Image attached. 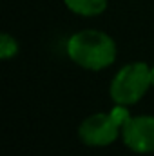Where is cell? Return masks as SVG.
<instances>
[{"label": "cell", "instance_id": "1", "mask_svg": "<svg viewBox=\"0 0 154 156\" xmlns=\"http://www.w3.org/2000/svg\"><path fill=\"white\" fill-rule=\"evenodd\" d=\"M67 55L80 67L100 71L116 60V44L103 31L83 29L67 40Z\"/></svg>", "mask_w": 154, "mask_h": 156}, {"label": "cell", "instance_id": "2", "mask_svg": "<svg viewBox=\"0 0 154 156\" xmlns=\"http://www.w3.org/2000/svg\"><path fill=\"white\" fill-rule=\"evenodd\" d=\"M151 85V67L143 62H132L123 66L114 75L109 93L114 104L132 105L145 96Z\"/></svg>", "mask_w": 154, "mask_h": 156}, {"label": "cell", "instance_id": "3", "mask_svg": "<svg viewBox=\"0 0 154 156\" xmlns=\"http://www.w3.org/2000/svg\"><path fill=\"white\" fill-rule=\"evenodd\" d=\"M121 127L111 113H96L87 116L78 127V136L85 145L103 147L120 136Z\"/></svg>", "mask_w": 154, "mask_h": 156}, {"label": "cell", "instance_id": "4", "mask_svg": "<svg viewBox=\"0 0 154 156\" xmlns=\"http://www.w3.org/2000/svg\"><path fill=\"white\" fill-rule=\"evenodd\" d=\"M121 138L134 153H154V116H129L121 125Z\"/></svg>", "mask_w": 154, "mask_h": 156}, {"label": "cell", "instance_id": "5", "mask_svg": "<svg viewBox=\"0 0 154 156\" xmlns=\"http://www.w3.org/2000/svg\"><path fill=\"white\" fill-rule=\"evenodd\" d=\"M65 5L82 16H96L105 11L107 0H64Z\"/></svg>", "mask_w": 154, "mask_h": 156}, {"label": "cell", "instance_id": "6", "mask_svg": "<svg viewBox=\"0 0 154 156\" xmlns=\"http://www.w3.org/2000/svg\"><path fill=\"white\" fill-rule=\"evenodd\" d=\"M18 53V42L13 38L11 35L4 33L0 37V58L4 60H9L11 56H15Z\"/></svg>", "mask_w": 154, "mask_h": 156}, {"label": "cell", "instance_id": "7", "mask_svg": "<svg viewBox=\"0 0 154 156\" xmlns=\"http://www.w3.org/2000/svg\"><path fill=\"white\" fill-rule=\"evenodd\" d=\"M151 82H152V87H154V66L151 67Z\"/></svg>", "mask_w": 154, "mask_h": 156}]
</instances>
